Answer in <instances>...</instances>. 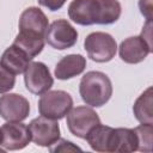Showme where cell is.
<instances>
[{
  "label": "cell",
  "mask_w": 153,
  "mask_h": 153,
  "mask_svg": "<svg viewBox=\"0 0 153 153\" xmlns=\"http://www.w3.org/2000/svg\"><path fill=\"white\" fill-rule=\"evenodd\" d=\"M79 93L87 105L100 108L105 105L112 96L111 80L103 72H87L80 80Z\"/></svg>",
  "instance_id": "cell-1"
},
{
  "label": "cell",
  "mask_w": 153,
  "mask_h": 153,
  "mask_svg": "<svg viewBox=\"0 0 153 153\" xmlns=\"http://www.w3.org/2000/svg\"><path fill=\"white\" fill-rule=\"evenodd\" d=\"M84 48L87 56L94 62H109L117 51V43L115 38L106 32H92L84 41Z\"/></svg>",
  "instance_id": "cell-2"
},
{
  "label": "cell",
  "mask_w": 153,
  "mask_h": 153,
  "mask_svg": "<svg viewBox=\"0 0 153 153\" xmlns=\"http://www.w3.org/2000/svg\"><path fill=\"white\" fill-rule=\"evenodd\" d=\"M73 106L71 94L62 90L44 92L38 100V111L42 116L51 120L63 118Z\"/></svg>",
  "instance_id": "cell-3"
},
{
  "label": "cell",
  "mask_w": 153,
  "mask_h": 153,
  "mask_svg": "<svg viewBox=\"0 0 153 153\" xmlns=\"http://www.w3.org/2000/svg\"><path fill=\"white\" fill-rule=\"evenodd\" d=\"M66 116L69 131L80 139H85L90 130L100 123L98 114L88 106H76L71 109Z\"/></svg>",
  "instance_id": "cell-4"
},
{
  "label": "cell",
  "mask_w": 153,
  "mask_h": 153,
  "mask_svg": "<svg viewBox=\"0 0 153 153\" xmlns=\"http://www.w3.org/2000/svg\"><path fill=\"white\" fill-rule=\"evenodd\" d=\"M48 26V18L44 12L38 7H29L20 14L18 35L30 38L44 39Z\"/></svg>",
  "instance_id": "cell-5"
},
{
  "label": "cell",
  "mask_w": 153,
  "mask_h": 153,
  "mask_svg": "<svg viewBox=\"0 0 153 153\" xmlns=\"http://www.w3.org/2000/svg\"><path fill=\"white\" fill-rule=\"evenodd\" d=\"M47 43L57 50L72 48L78 41V31L66 19L53 22L45 32Z\"/></svg>",
  "instance_id": "cell-6"
},
{
  "label": "cell",
  "mask_w": 153,
  "mask_h": 153,
  "mask_svg": "<svg viewBox=\"0 0 153 153\" xmlns=\"http://www.w3.org/2000/svg\"><path fill=\"white\" fill-rule=\"evenodd\" d=\"M31 140L42 147H50L60 139V126L56 120H51L44 116L33 118L27 126Z\"/></svg>",
  "instance_id": "cell-7"
},
{
  "label": "cell",
  "mask_w": 153,
  "mask_h": 153,
  "mask_svg": "<svg viewBox=\"0 0 153 153\" xmlns=\"http://www.w3.org/2000/svg\"><path fill=\"white\" fill-rule=\"evenodd\" d=\"M24 81L27 91L33 94H43L49 91L54 84V79L49 68L43 62H30L24 72Z\"/></svg>",
  "instance_id": "cell-8"
},
{
  "label": "cell",
  "mask_w": 153,
  "mask_h": 153,
  "mask_svg": "<svg viewBox=\"0 0 153 153\" xmlns=\"http://www.w3.org/2000/svg\"><path fill=\"white\" fill-rule=\"evenodd\" d=\"M1 131V146L4 149L18 151L25 148L31 141V134L29 127L22 122L7 121L0 128Z\"/></svg>",
  "instance_id": "cell-9"
},
{
  "label": "cell",
  "mask_w": 153,
  "mask_h": 153,
  "mask_svg": "<svg viewBox=\"0 0 153 153\" xmlns=\"http://www.w3.org/2000/svg\"><path fill=\"white\" fill-rule=\"evenodd\" d=\"M30 112L29 100L18 93H6L0 97V116L10 122H22Z\"/></svg>",
  "instance_id": "cell-10"
},
{
  "label": "cell",
  "mask_w": 153,
  "mask_h": 153,
  "mask_svg": "<svg viewBox=\"0 0 153 153\" xmlns=\"http://www.w3.org/2000/svg\"><path fill=\"white\" fill-rule=\"evenodd\" d=\"M118 53L122 61L129 65H136L142 62L147 55L152 53V45L148 44L142 36H133L121 42Z\"/></svg>",
  "instance_id": "cell-11"
},
{
  "label": "cell",
  "mask_w": 153,
  "mask_h": 153,
  "mask_svg": "<svg viewBox=\"0 0 153 153\" xmlns=\"http://www.w3.org/2000/svg\"><path fill=\"white\" fill-rule=\"evenodd\" d=\"M90 145V147L96 152H112L116 153V141H117V131L116 128L98 124L90 130V133L85 137Z\"/></svg>",
  "instance_id": "cell-12"
},
{
  "label": "cell",
  "mask_w": 153,
  "mask_h": 153,
  "mask_svg": "<svg viewBox=\"0 0 153 153\" xmlns=\"http://www.w3.org/2000/svg\"><path fill=\"white\" fill-rule=\"evenodd\" d=\"M68 16L79 25L98 23L99 0H73L68 6Z\"/></svg>",
  "instance_id": "cell-13"
},
{
  "label": "cell",
  "mask_w": 153,
  "mask_h": 153,
  "mask_svg": "<svg viewBox=\"0 0 153 153\" xmlns=\"http://www.w3.org/2000/svg\"><path fill=\"white\" fill-rule=\"evenodd\" d=\"M86 59L80 54H71L63 56L55 66L54 74L60 80H68L85 71Z\"/></svg>",
  "instance_id": "cell-14"
},
{
  "label": "cell",
  "mask_w": 153,
  "mask_h": 153,
  "mask_svg": "<svg viewBox=\"0 0 153 153\" xmlns=\"http://www.w3.org/2000/svg\"><path fill=\"white\" fill-rule=\"evenodd\" d=\"M31 60L32 59H30L20 48L12 44L2 53L0 63L4 67H6L10 72H12L14 75H17L25 72Z\"/></svg>",
  "instance_id": "cell-15"
},
{
  "label": "cell",
  "mask_w": 153,
  "mask_h": 153,
  "mask_svg": "<svg viewBox=\"0 0 153 153\" xmlns=\"http://www.w3.org/2000/svg\"><path fill=\"white\" fill-rule=\"evenodd\" d=\"M153 90L149 86L146 91H143L139 98L135 100L134 106H133V112L135 118L142 123V124H153V110H152V104H153Z\"/></svg>",
  "instance_id": "cell-16"
},
{
  "label": "cell",
  "mask_w": 153,
  "mask_h": 153,
  "mask_svg": "<svg viewBox=\"0 0 153 153\" xmlns=\"http://www.w3.org/2000/svg\"><path fill=\"white\" fill-rule=\"evenodd\" d=\"M122 7L117 0H99V17L98 24L109 25L118 20Z\"/></svg>",
  "instance_id": "cell-17"
},
{
  "label": "cell",
  "mask_w": 153,
  "mask_h": 153,
  "mask_svg": "<svg viewBox=\"0 0 153 153\" xmlns=\"http://www.w3.org/2000/svg\"><path fill=\"white\" fill-rule=\"evenodd\" d=\"M117 141H116V152L129 153L137 151V136L134 129L129 128H116Z\"/></svg>",
  "instance_id": "cell-18"
},
{
  "label": "cell",
  "mask_w": 153,
  "mask_h": 153,
  "mask_svg": "<svg viewBox=\"0 0 153 153\" xmlns=\"http://www.w3.org/2000/svg\"><path fill=\"white\" fill-rule=\"evenodd\" d=\"M134 131L137 136V151L141 152H151L152 151V134L153 126L152 124H140L134 128Z\"/></svg>",
  "instance_id": "cell-19"
},
{
  "label": "cell",
  "mask_w": 153,
  "mask_h": 153,
  "mask_svg": "<svg viewBox=\"0 0 153 153\" xmlns=\"http://www.w3.org/2000/svg\"><path fill=\"white\" fill-rule=\"evenodd\" d=\"M16 75L0 63V93H6L14 87Z\"/></svg>",
  "instance_id": "cell-20"
},
{
  "label": "cell",
  "mask_w": 153,
  "mask_h": 153,
  "mask_svg": "<svg viewBox=\"0 0 153 153\" xmlns=\"http://www.w3.org/2000/svg\"><path fill=\"white\" fill-rule=\"evenodd\" d=\"M55 146H50V152H72V151H81L78 146L73 145V142L67 141L65 139H59L55 143Z\"/></svg>",
  "instance_id": "cell-21"
},
{
  "label": "cell",
  "mask_w": 153,
  "mask_h": 153,
  "mask_svg": "<svg viewBox=\"0 0 153 153\" xmlns=\"http://www.w3.org/2000/svg\"><path fill=\"white\" fill-rule=\"evenodd\" d=\"M139 8L147 20L152 19V0H139Z\"/></svg>",
  "instance_id": "cell-22"
},
{
  "label": "cell",
  "mask_w": 153,
  "mask_h": 153,
  "mask_svg": "<svg viewBox=\"0 0 153 153\" xmlns=\"http://www.w3.org/2000/svg\"><path fill=\"white\" fill-rule=\"evenodd\" d=\"M38 2L50 11H57L65 5L66 0H38Z\"/></svg>",
  "instance_id": "cell-23"
},
{
  "label": "cell",
  "mask_w": 153,
  "mask_h": 153,
  "mask_svg": "<svg viewBox=\"0 0 153 153\" xmlns=\"http://www.w3.org/2000/svg\"><path fill=\"white\" fill-rule=\"evenodd\" d=\"M6 149H2L1 148V131H0V153H4Z\"/></svg>",
  "instance_id": "cell-24"
}]
</instances>
